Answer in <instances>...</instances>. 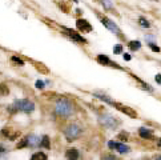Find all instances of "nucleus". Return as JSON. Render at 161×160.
<instances>
[{"instance_id":"12","label":"nucleus","mask_w":161,"mask_h":160,"mask_svg":"<svg viewBox=\"0 0 161 160\" xmlns=\"http://www.w3.org/2000/svg\"><path fill=\"white\" fill-rule=\"evenodd\" d=\"M27 139H28L29 147H37V145H40V143H41V140L36 135H29V136H27Z\"/></svg>"},{"instance_id":"31","label":"nucleus","mask_w":161,"mask_h":160,"mask_svg":"<svg viewBox=\"0 0 161 160\" xmlns=\"http://www.w3.org/2000/svg\"><path fill=\"white\" fill-rule=\"evenodd\" d=\"M124 59H125V60H130V56L128 55V53H125V55H124Z\"/></svg>"},{"instance_id":"22","label":"nucleus","mask_w":161,"mask_h":160,"mask_svg":"<svg viewBox=\"0 0 161 160\" xmlns=\"http://www.w3.org/2000/svg\"><path fill=\"white\" fill-rule=\"evenodd\" d=\"M27 145H28V139L24 138V139H22V141L17 144V148H23V147H27Z\"/></svg>"},{"instance_id":"14","label":"nucleus","mask_w":161,"mask_h":160,"mask_svg":"<svg viewBox=\"0 0 161 160\" xmlns=\"http://www.w3.org/2000/svg\"><path fill=\"white\" fill-rule=\"evenodd\" d=\"M116 150L120 152V154H128L130 151V148L128 147V145H125V144H123V143H117V147H116Z\"/></svg>"},{"instance_id":"18","label":"nucleus","mask_w":161,"mask_h":160,"mask_svg":"<svg viewBox=\"0 0 161 160\" xmlns=\"http://www.w3.org/2000/svg\"><path fill=\"white\" fill-rule=\"evenodd\" d=\"M95 96H96V97H99V99H101V100L107 101V103H109V104H115V101L112 100V99H109V97H108V96H105V95H101V94H95Z\"/></svg>"},{"instance_id":"9","label":"nucleus","mask_w":161,"mask_h":160,"mask_svg":"<svg viewBox=\"0 0 161 160\" xmlns=\"http://www.w3.org/2000/svg\"><path fill=\"white\" fill-rule=\"evenodd\" d=\"M97 61L100 64H103V66H111V67H116V68H120V67L117 66L116 63H112L111 60L108 59V56H105V55H99L97 56Z\"/></svg>"},{"instance_id":"25","label":"nucleus","mask_w":161,"mask_h":160,"mask_svg":"<svg viewBox=\"0 0 161 160\" xmlns=\"http://www.w3.org/2000/svg\"><path fill=\"white\" fill-rule=\"evenodd\" d=\"M108 147L111 148V150H116V147H117V143H116V141H113V140L108 141Z\"/></svg>"},{"instance_id":"28","label":"nucleus","mask_w":161,"mask_h":160,"mask_svg":"<svg viewBox=\"0 0 161 160\" xmlns=\"http://www.w3.org/2000/svg\"><path fill=\"white\" fill-rule=\"evenodd\" d=\"M103 160H117L115 156H111V155H108V156H105V157H103Z\"/></svg>"},{"instance_id":"26","label":"nucleus","mask_w":161,"mask_h":160,"mask_svg":"<svg viewBox=\"0 0 161 160\" xmlns=\"http://www.w3.org/2000/svg\"><path fill=\"white\" fill-rule=\"evenodd\" d=\"M119 139H121V140L126 141V140H128V133H126V132H121L120 135H119Z\"/></svg>"},{"instance_id":"19","label":"nucleus","mask_w":161,"mask_h":160,"mask_svg":"<svg viewBox=\"0 0 161 160\" xmlns=\"http://www.w3.org/2000/svg\"><path fill=\"white\" fill-rule=\"evenodd\" d=\"M8 87H7V84H0V95H3V96H6V95H8Z\"/></svg>"},{"instance_id":"24","label":"nucleus","mask_w":161,"mask_h":160,"mask_svg":"<svg viewBox=\"0 0 161 160\" xmlns=\"http://www.w3.org/2000/svg\"><path fill=\"white\" fill-rule=\"evenodd\" d=\"M149 47H151V50L152 51H155V52H160V47H157L156 44H153V43H149Z\"/></svg>"},{"instance_id":"33","label":"nucleus","mask_w":161,"mask_h":160,"mask_svg":"<svg viewBox=\"0 0 161 160\" xmlns=\"http://www.w3.org/2000/svg\"><path fill=\"white\" fill-rule=\"evenodd\" d=\"M0 152H4V148L3 147H0Z\"/></svg>"},{"instance_id":"32","label":"nucleus","mask_w":161,"mask_h":160,"mask_svg":"<svg viewBox=\"0 0 161 160\" xmlns=\"http://www.w3.org/2000/svg\"><path fill=\"white\" fill-rule=\"evenodd\" d=\"M155 160H161V155H157V156L155 157Z\"/></svg>"},{"instance_id":"5","label":"nucleus","mask_w":161,"mask_h":160,"mask_svg":"<svg viewBox=\"0 0 161 160\" xmlns=\"http://www.w3.org/2000/svg\"><path fill=\"white\" fill-rule=\"evenodd\" d=\"M113 106H116V108L120 112L125 113V115H128L129 117H137V112L133 108H130V107H126V106H123V104H119V103H115Z\"/></svg>"},{"instance_id":"17","label":"nucleus","mask_w":161,"mask_h":160,"mask_svg":"<svg viewBox=\"0 0 161 160\" xmlns=\"http://www.w3.org/2000/svg\"><path fill=\"white\" fill-rule=\"evenodd\" d=\"M129 48L132 51H137V50H140V48H141V43H140V41H137V40L129 41Z\"/></svg>"},{"instance_id":"4","label":"nucleus","mask_w":161,"mask_h":160,"mask_svg":"<svg viewBox=\"0 0 161 160\" xmlns=\"http://www.w3.org/2000/svg\"><path fill=\"white\" fill-rule=\"evenodd\" d=\"M99 122H100L104 127L111 128V129L116 128V127L120 124V122H119L117 119H115L113 116H111V115H103V116L99 117Z\"/></svg>"},{"instance_id":"13","label":"nucleus","mask_w":161,"mask_h":160,"mask_svg":"<svg viewBox=\"0 0 161 160\" xmlns=\"http://www.w3.org/2000/svg\"><path fill=\"white\" fill-rule=\"evenodd\" d=\"M3 135L8 136V139H10V140H15V139L20 135V133H19V132H13V133H11V129L10 128H4L3 129Z\"/></svg>"},{"instance_id":"11","label":"nucleus","mask_w":161,"mask_h":160,"mask_svg":"<svg viewBox=\"0 0 161 160\" xmlns=\"http://www.w3.org/2000/svg\"><path fill=\"white\" fill-rule=\"evenodd\" d=\"M65 156L68 160H79V151L76 150V148H69V150L67 151Z\"/></svg>"},{"instance_id":"1","label":"nucleus","mask_w":161,"mask_h":160,"mask_svg":"<svg viewBox=\"0 0 161 160\" xmlns=\"http://www.w3.org/2000/svg\"><path fill=\"white\" fill-rule=\"evenodd\" d=\"M55 110H56L57 115L64 116V117H68L71 113L73 112V107H72V104H71L69 100H67V99H60V100L56 101Z\"/></svg>"},{"instance_id":"15","label":"nucleus","mask_w":161,"mask_h":160,"mask_svg":"<svg viewBox=\"0 0 161 160\" xmlns=\"http://www.w3.org/2000/svg\"><path fill=\"white\" fill-rule=\"evenodd\" d=\"M40 147L45 148V150H49L51 148V143H49V138H48V136H43L41 143H40Z\"/></svg>"},{"instance_id":"20","label":"nucleus","mask_w":161,"mask_h":160,"mask_svg":"<svg viewBox=\"0 0 161 160\" xmlns=\"http://www.w3.org/2000/svg\"><path fill=\"white\" fill-rule=\"evenodd\" d=\"M139 23H140V25H141V27H145V28H149V27H151L149 22H148L146 19H144V17H140V19H139Z\"/></svg>"},{"instance_id":"30","label":"nucleus","mask_w":161,"mask_h":160,"mask_svg":"<svg viewBox=\"0 0 161 160\" xmlns=\"http://www.w3.org/2000/svg\"><path fill=\"white\" fill-rule=\"evenodd\" d=\"M156 82H157L158 84H161V75H156Z\"/></svg>"},{"instance_id":"6","label":"nucleus","mask_w":161,"mask_h":160,"mask_svg":"<svg viewBox=\"0 0 161 160\" xmlns=\"http://www.w3.org/2000/svg\"><path fill=\"white\" fill-rule=\"evenodd\" d=\"M64 34H67L68 36H69L71 39H72L73 41H76V43H87V40L84 38H83L81 35H79L77 32H75L73 29H69V28H64Z\"/></svg>"},{"instance_id":"27","label":"nucleus","mask_w":161,"mask_h":160,"mask_svg":"<svg viewBox=\"0 0 161 160\" xmlns=\"http://www.w3.org/2000/svg\"><path fill=\"white\" fill-rule=\"evenodd\" d=\"M36 88H44V83L41 82V80H37V82H36Z\"/></svg>"},{"instance_id":"23","label":"nucleus","mask_w":161,"mask_h":160,"mask_svg":"<svg viewBox=\"0 0 161 160\" xmlns=\"http://www.w3.org/2000/svg\"><path fill=\"white\" fill-rule=\"evenodd\" d=\"M123 52V45L121 44H117L116 47L113 48V53H121Z\"/></svg>"},{"instance_id":"34","label":"nucleus","mask_w":161,"mask_h":160,"mask_svg":"<svg viewBox=\"0 0 161 160\" xmlns=\"http://www.w3.org/2000/svg\"><path fill=\"white\" fill-rule=\"evenodd\" d=\"M157 144H158V145H160V147H161V140H158V143H157Z\"/></svg>"},{"instance_id":"29","label":"nucleus","mask_w":161,"mask_h":160,"mask_svg":"<svg viewBox=\"0 0 161 160\" xmlns=\"http://www.w3.org/2000/svg\"><path fill=\"white\" fill-rule=\"evenodd\" d=\"M103 1H104V4H105V7H107V8H109V7H111V3H109V0H103Z\"/></svg>"},{"instance_id":"8","label":"nucleus","mask_w":161,"mask_h":160,"mask_svg":"<svg viewBox=\"0 0 161 160\" xmlns=\"http://www.w3.org/2000/svg\"><path fill=\"white\" fill-rule=\"evenodd\" d=\"M101 23H103V24H104L108 29H111L112 32H115V34H119V32H120V29L117 28V25L115 24L113 22H111L108 17H105V16H103V17H101Z\"/></svg>"},{"instance_id":"7","label":"nucleus","mask_w":161,"mask_h":160,"mask_svg":"<svg viewBox=\"0 0 161 160\" xmlns=\"http://www.w3.org/2000/svg\"><path fill=\"white\" fill-rule=\"evenodd\" d=\"M76 27H77V29L81 32H91L92 31V25L89 24V22L85 19H77Z\"/></svg>"},{"instance_id":"21","label":"nucleus","mask_w":161,"mask_h":160,"mask_svg":"<svg viewBox=\"0 0 161 160\" xmlns=\"http://www.w3.org/2000/svg\"><path fill=\"white\" fill-rule=\"evenodd\" d=\"M11 61L16 63L17 66H24V61H23L20 57H17V56H12V57H11Z\"/></svg>"},{"instance_id":"2","label":"nucleus","mask_w":161,"mask_h":160,"mask_svg":"<svg viewBox=\"0 0 161 160\" xmlns=\"http://www.w3.org/2000/svg\"><path fill=\"white\" fill-rule=\"evenodd\" d=\"M35 110V104L32 103L28 99H22V100H16L13 103V106H11L10 111L13 112V111H23V112H32Z\"/></svg>"},{"instance_id":"3","label":"nucleus","mask_w":161,"mask_h":160,"mask_svg":"<svg viewBox=\"0 0 161 160\" xmlns=\"http://www.w3.org/2000/svg\"><path fill=\"white\" fill-rule=\"evenodd\" d=\"M64 133H65L67 140L73 141V140H76V139L81 135V127L77 126V124H71V126H68L65 128Z\"/></svg>"},{"instance_id":"10","label":"nucleus","mask_w":161,"mask_h":160,"mask_svg":"<svg viewBox=\"0 0 161 160\" xmlns=\"http://www.w3.org/2000/svg\"><path fill=\"white\" fill-rule=\"evenodd\" d=\"M139 135L141 136L142 139H148V140H153V133L149 128H145V127H142V128L139 129Z\"/></svg>"},{"instance_id":"16","label":"nucleus","mask_w":161,"mask_h":160,"mask_svg":"<svg viewBox=\"0 0 161 160\" xmlns=\"http://www.w3.org/2000/svg\"><path fill=\"white\" fill-rule=\"evenodd\" d=\"M47 155L43 154V152H37V154H33L31 157V160H47Z\"/></svg>"}]
</instances>
